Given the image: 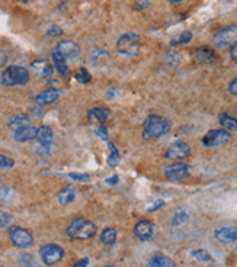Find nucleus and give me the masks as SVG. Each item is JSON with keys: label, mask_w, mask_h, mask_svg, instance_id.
I'll list each match as a JSON object with an SVG mask.
<instances>
[{"label": "nucleus", "mask_w": 237, "mask_h": 267, "mask_svg": "<svg viewBox=\"0 0 237 267\" xmlns=\"http://www.w3.org/2000/svg\"><path fill=\"white\" fill-rule=\"evenodd\" d=\"M172 128V122L159 115H150L146 118L143 125V138L146 141L160 138L166 135Z\"/></svg>", "instance_id": "obj_1"}, {"label": "nucleus", "mask_w": 237, "mask_h": 267, "mask_svg": "<svg viewBox=\"0 0 237 267\" xmlns=\"http://www.w3.org/2000/svg\"><path fill=\"white\" fill-rule=\"evenodd\" d=\"M96 231L98 228L92 221L79 216L70 221L66 228V235L70 240H91L96 235Z\"/></svg>", "instance_id": "obj_2"}, {"label": "nucleus", "mask_w": 237, "mask_h": 267, "mask_svg": "<svg viewBox=\"0 0 237 267\" xmlns=\"http://www.w3.org/2000/svg\"><path fill=\"white\" fill-rule=\"evenodd\" d=\"M0 82L3 86H7V88L26 85L29 82V71L20 66H10L1 73Z\"/></svg>", "instance_id": "obj_3"}, {"label": "nucleus", "mask_w": 237, "mask_h": 267, "mask_svg": "<svg viewBox=\"0 0 237 267\" xmlns=\"http://www.w3.org/2000/svg\"><path fill=\"white\" fill-rule=\"evenodd\" d=\"M140 36L134 32H127L121 35L117 41V50L119 54L127 57H134L140 53Z\"/></svg>", "instance_id": "obj_4"}, {"label": "nucleus", "mask_w": 237, "mask_h": 267, "mask_svg": "<svg viewBox=\"0 0 237 267\" xmlns=\"http://www.w3.org/2000/svg\"><path fill=\"white\" fill-rule=\"evenodd\" d=\"M219 48H232L237 44V25L221 28L213 38Z\"/></svg>", "instance_id": "obj_5"}, {"label": "nucleus", "mask_w": 237, "mask_h": 267, "mask_svg": "<svg viewBox=\"0 0 237 267\" xmlns=\"http://www.w3.org/2000/svg\"><path fill=\"white\" fill-rule=\"evenodd\" d=\"M9 238L12 244L18 249H29L34 244L32 234L20 227H10L9 228Z\"/></svg>", "instance_id": "obj_6"}, {"label": "nucleus", "mask_w": 237, "mask_h": 267, "mask_svg": "<svg viewBox=\"0 0 237 267\" xmlns=\"http://www.w3.org/2000/svg\"><path fill=\"white\" fill-rule=\"evenodd\" d=\"M232 140V134L226 129H211L202 137V144L210 148H216L227 144Z\"/></svg>", "instance_id": "obj_7"}, {"label": "nucleus", "mask_w": 237, "mask_h": 267, "mask_svg": "<svg viewBox=\"0 0 237 267\" xmlns=\"http://www.w3.org/2000/svg\"><path fill=\"white\" fill-rule=\"evenodd\" d=\"M189 156H191V147L185 141H176L172 145H169L167 150L164 151V159L173 161L186 160Z\"/></svg>", "instance_id": "obj_8"}, {"label": "nucleus", "mask_w": 237, "mask_h": 267, "mask_svg": "<svg viewBox=\"0 0 237 267\" xmlns=\"http://www.w3.org/2000/svg\"><path fill=\"white\" fill-rule=\"evenodd\" d=\"M39 256L47 266H53L57 265L64 257V250L57 244H47L41 247Z\"/></svg>", "instance_id": "obj_9"}, {"label": "nucleus", "mask_w": 237, "mask_h": 267, "mask_svg": "<svg viewBox=\"0 0 237 267\" xmlns=\"http://www.w3.org/2000/svg\"><path fill=\"white\" fill-rule=\"evenodd\" d=\"M163 175L169 180L179 181L189 176V166L182 161H176V163H172V164L163 167Z\"/></svg>", "instance_id": "obj_10"}, {"label": "nucleus", "mask_w": 237, "mask_h": 267, "mask_svg": "<svg viewBox=\"0 0 237 267\" xmlns=\"http://www.w3.org/2000/svg\"><path fill=\"white\" fill-rule=\"evenodd\" d=\"M55 51L64 58V60H74L80 55V47L74 41H60L55 47Z\"/></svg>", "instance_id": "obj_11"}, {"label": "nucleus", "mask_w": 237, "mask_h": 267, "mask_svg": "<svg viewBox=\"0 0 237 267\" xmlns=\"http://www.w3.org/2000/svg\"><path fill=\"white\" fill-rule=\"evenodd\" d=\"M153 231H154V225L151 221L147 219H141L135 224L134 227V234L140 241H147L153 237Z\"/></svg>", "instance_id": "obj_12"}, {"label": "nucleus", "mask_w": 237, "mask_h": 267, "mask_svg": "<svg viewBox=\"0 0 237 267\" xmlns=\"http://www.w3.org/2000/svg\"><path fill=\"white\" fill-rule=\"evenodd\" d=\"M195 60L202 66H213L217 61V54L210 47H200L195 50Z\"/></svg>", "instance_id": "obj_13"}, {"label": "nucleus", "mask_w": 237, "mask_h": 267, "mask_svg": "<svg viewBox=\"0 0 237 267\" xmlns=\"http://www.w3.org/2000/svg\"><path fill=\"white\" fill-rule=\"evenodd\" d=\"M36 140L39 142V147L42 150H50V147L54 142V134L53 129L50 126H39L38 128V134H36Z\"/></svg>", "instance_id": "obj_14"}, {"label": "nucleus", "mask_w": 237, "mask_h": 267, "mask_svg": "<svg viewBox=\"0 0 237 267\" xmlns=\"http://www.w3.org/2000/svg\"><path fill=\"white\" fill-rule=\"evenodd\" d=\"M36 134H38V128L25 125V126H22V128H19V129L15 131L13 138L16 141H19V142H26V141L36 140Z\"/></svg>", "instance_id": "obj_15"}, {"label": "nucleus", "mask_w": 237, "mask_h": 267, "mask_svg": "<svg viewBox=\"0 0 237 267\" xmlns=\"http://www.w3.org/2000/svg\"><path fill=\"white\" fill-rule=\"evenodd\" d=\"M216 238L221 243L237 241V227L236 225H229V227H221V228L216 230Z\"/></svg>", "instance_id": "obj_16"}, {"label": "nucleus", "mask_w": 237, "mask_h": 267, "mask_svg": "<svg viewBox=\"0 0 237 267\" xmlns=\"http://www.w3.org/2000/svg\"><path fill=\"white\" fill-rule=\"evenodd\" d=\"M61 96V91L58 89H47L42 90L41 93L36 94V103L38 105H50L55 102Z\"/></svg>", "instance_id": "obj_17"}, {"label": "nucleus", "mask_w": 237, "mask_h": 267, "mask_svg": "<svg viewBox=\"0 0 237 267\" xmlns=\"http://www.w3.org/2000/svg\"><path fill=\"white\" fill-rule=\"evenodd\" d=\"M111 110L108 107H93L88 113V119L91 122H105L111 118Z\"/></svg>", "instance_id": "obj_18"}, {"label": "nucleus", "mask_w": 237, "mask_h": 267, "mask_svg": "<svg viewBox=\"0 0 237 267\" xmlns=\"http://www.w3.org/2000/svg\"><path fill=\"white\" fill-rule=\"evenodd\" d=\"M31 70L38 77H51V74H53L51 64H48L47 61H41V60L39 61H34L31 64Z\"/></svg>", "instance_id": "obj_19"}, {"label": "nucleus", "mask_w": 237, "mask_h": 267, "mask_svg": "<svg viewBox=\"0 0 237 267\" xmlns=\"http://www.w3.org/2000/svg\"><path fill=\"white\" fill-rule=\"evenodd\" d=\"M76 196H77V189L73 187V186H67V187H64V189L60 190V193H58V202L61 205H69V203H72L76 199Z\"/></svg>", "instance_id": "obj_20"}, {"label": "nucleus", "mask_w": 237, "mask_h": 267, "mask_svg": "<svg viewBox=\"0 0 237 267\" xmlns=\"http://www.w3.org/2000/svg\"><path fill=\"white\" fill-rule=\"evenodd\" d=\"M53 63H54V69L57 70V73H58L60 76L66 77V76L70 73V70H69V67H67V64H66V60H64L57 51L53 53Z\"/></svg>", "instance_id": "obj_21"}, {"label": "nucleus", "mask_w": 237, "mask_h": 267, "mask_svg": "<svg viewBox=\"0 0 237 267\" xmlns=\"http://www.w3.org/2000/svg\"><path fill=\"white\" fill-rule=\"evenodd\" d=\"M148 267H175V262L164 254H154L148 262Z\"/></svg>", "instance_id": "obj_22"}, {"label": "nucleus", "mask_w": 237, "mask_h": 267, "mask_svg": "<svg viewBox=\"0 0 237 267\" xmlns=\"http://www.w3.org/2000/svg\"><path fill=\"white\" fill-rule=\"evenodd\" d=\"M189 216H191V214L186 208H179L178 211L173 212V215L170 218V224L172 225H181V224L186 222L189 219Z\"/></svg>", "instance_id": "obj_23"}, {"label": "nucleus", "mask_w": 237, "mask_h": 267, "mask_svg": "<svg viewBox=\"0 0 237 267\" xmlns=\"http://www.w3.org/2000/svg\"><path fill=\"white\" fill-rule=\"evenodd\" d=\"M220 125L223 126V129L229 131V132H235L237 131V119L227 115V113H221L220 115Z\"/></svg>", "instance_id": "obj_24"}, {"label": "nucleus", "mask_w": 237, "mask_h": 267, "mask_svg": "<svg viewBox=\"0 0 237 267\" xmlns=\"http://www.w3.org/2000/svg\"><path fill=\"white\" fill-rule=\"evenodd\" d=\"M101 241L107 246H112L117 241V230L112 227H108L101 234Z\"/></svg>", "instance_id": "obj_25"}, {"label": "nucleus", "mask_w": 237, "mask_h": 267, "mask_svg": "<svg viewBox=\"0 0 237 267\" xmlns=\"http://www.w3.org/2000/svg\"><path fill=\"white\" fill-rule=\"evenodd\" d=\"M164 60H166V64H167L169 67H178V66L181 64V61H182L179 53L175 51V50H169V51L166 53V55H164Z\"/></svg>", "instance_id": "obj_26"}, {"label": "nucleus", "mask_w": 237, "mask_h": 267, "mask_svg": "<svg viewBox=\"0 0 237 267\" xmlns=\"http://www.w3.org/2000/svg\"><path fill=\"white\" fill-rule=\"evenodd\" d=\"M28 124V116L26 115H23V113H16L12 119H10V122H9V126L12 128V129H19V128H22V126H25Z\"/></svg>", "instance_id": "obj_27"}, {"label": "nucleus", "mask_w": 237, "mask_h": 267, "mask_svg": "<svg viewBox=\"0 0 237 267\" xmlns=\"http://www.w3.org/2000/svg\"><path fill=\"white\" fill-rule=\"evenodd\" d=\"M192 41V34L189 32V31H185V32H182L178 38H175V39H172V42H170V45L172 47H178V45H185V44H189Z\"/></svg>", "instance_id": "obj_28"}, {"label": "nucleus", "mask_w": 237, "mask_h": 267, "mask_svg": "<svg viewBox=\"0 0 237 267\" xmlns=\"http://www.w3.org/2000/svg\"><path fill=\"white\" fill-rule=\"evenodd\" d=\"M19 267H39V263L32 254H23L19 259Z\"/></svg>", "instance_id": "obj_29"}, {"label": "nucleus", "mask_w": 237, "mask_h": 267, "mask_svg": "<svg viewBox=\"0 0 237 267\" xmlns=\"http://www.w3.org/2000/svg\"><path fill=\"white\" fill-rule=\"evenodd\" d=\"M192 257L197 259V260L201 262V263H208V262H211V254H210L207 250H202V249L192 251Z\"/></svg>", "instance_id": "obj_30"}, {"label": "nucleus", "mask_w": 237, "mask_h": 267, "mask_svg": "<svg viewBox=\"0 0 237 267\" xmlns=\"http://www.w3.org/2000/svg\"><path fill=\"white\" fill-rule=\"evenodd\" d=\"M13 224V216L9 212H0V228H10Z\"/></svg>", "instance_id": "obj_31"}, {"label": "nucleus", "mask_w": 237, "mask_h": 267, "mask_svg": "<svg viewBox=\"0 0 237 267\" xmlns=\"http://www.w3.org/2000/svg\"><path fill=\"white\" fill-rule=\"evenodd\" d=\"M76 80L79 82V83H82V85H86V83H89L91 82V74H89V71L86 70V69H80L77 73H76Z\"/></svg>", "instance_id": "obj_32"}, {"label": "nucleus", "mask_w": 237, "mask_h": 267, "mask_svg": "<svg viewBox=\"0 0 237 267\" xmlns=\"http://www.w3.org/2000/svg\"><path fill=\"white\" fill-rule=\"evenodd\" d=\"M109 151H111V154H109L108 163H109L111 166H115V164H118L119 153H118V150H117V147H115L114 144H109Z\"/></svg>", "instance_id": "obj_33"}, {"label": "nucleus", "mask_w": 237, "mask_h": 267, "mask_svg": "<svg viewBox=\"0 0 237 267\" xmlns=\"http://www.w3.org/2000/svg\"><path fill=\"white\" fill-rule=\"evenodd\" d=\"M13 166H15V161H13L10 157L0 154V170H9V169H12Z\"/></svg>", "instance_id": "obj_34"}, {"label": "nucleus", "mask_w": 237, "mask_h": 267, "mask_svg": "<svg viewBox=\"0 0 237 267\" xmlns=\"http://www.w3.org/2000/svg\"><path fill=\"white\" fill-rule=\"evenodd\" d=\"M47 35L48 36H60V35H63V29L58 25H53V26L48 28Z\"/></svg>", "instance_id": "obj_35"}, {"label": "nucleus", "mask_w": 237, "mask_h": 267, "mask_svg": "<svg viewBox=\"0 0 237 267\" xmlns=\"http://www.w3.org/2000/svg\"><path fill=\"white\" fill-rule=\"evenodd\" d=\"M72 178L77 180V181H89L91 180V176L89 175H80V173H70L69 175Z\"/></svg>", "instance_id": "obj_36"}, {"label": "nucleus", "mask_w": 237, "mask_h": 267, "mask_svg": "<svg viewBox=\"0 0 237 267\" xmlns=\"http://www.w3.org/2000/svg\"><path fill=\"white\" fill-rule=\"evenodd\" d=\"M229 91H230L233 96H237V77L230 82V85H229Z\"/></svg>", "instance_id": "obj_37"}, {"label": "nucleus", "mask_w": 237, "mask_h": 267, "mask_svg": "<svg viewBox=\"0 0 237 267\" xmlns=\"http://www.w3.org/2000/svg\"><path fill=\"white\" fill-rule=\"evenodd\" d=\"M96 132H98V135H99L102 140H108V134H107L108 131H107L104 126H99V128H96Z\"/></svg>", "instance_id": "obj_38"}, {"label": "nucleus", "mask_w": 237, "mask_h": 267, "mask_svg": "<svg viewBox=\"0 0 237 267\" xmlns=\"http://www.w3.org/2000/svg\"><path fill=\"white\" fill-rule=\"evenodd\" d=\"M163 205H164V202H163V200H157V202H154V205H153V206H150V208H148V211H150V212H153V211H156V209L162 208Z\"/></svg>", "instance_id": "obj_39"}, {"label": "nucleus", "mask_w": 237, "mask_h": 267, "mask_svg": "<svg viewBox=\"0 0 237 267\" xmlns=\"http://www.w3.org/2000/svg\"><path fill=\"white\" fill-rule=\"evenodd\" d=\"M6 63H7V55H6L4 51H0V69H1Z\"/></svg>", "instance_id": "obj_40"}, {"label": "nucleus", "mask_w": 237, "mask_h": 267, "mask_svg": "<svg viewBox=\"0 0 237 267\" xmlns=\"http://www.w3.org/2000/svg\"><path fill=\"white\" fill-rule=\"evenodd\" d=\"M230 57H232V60H233L235 63H237V44L235 47L230 48Z\"/></svg>", "instance_id": "obj_41"}, {"label": "nucleus", "mask_w": 237, "mask_h": 267, "mask_svg": "<svg viewBox=\"0 0 237 267\" xmlns=\"http://www.w3.org/2000/svg\"><path fill=\"white\" fill-rule=\"evenodd\" d=\"M89 265V259H82L80 262H77L76 265H74V267H86Z\"/></svg>", "instance_id": "obj_42"}, {"label": "nucleus", "mask_w": 237, "mask_h": 267, "mask_svg": "<svg viewBox=\"0 0 237 267\" xmlns=\"http://www.w3.org/2000/svg\"><path fill=\"white\" fill-rule=\"evenodd\" d=\"M118 176H114V178H107V183L108 184H115V183H118Z\"/></svg>", "instance_id": "obj_43"}, {"label": "nucleus", "mask_w": 237, "mask_h": 267, "mask_svg": "<svg viewBox=\"0 0 237 267\" xmlns=\"http://www.w3.org/2000/svg\"><path fill=\"white\" fill-rule=\"evenodd\" d=\"M169 1H172V3H178V1H182V0H169Z\"/></svg>", "instance_id": "obj_44"}, {"label": "nucleus", "mask_w": 237, "mask_h": 267, "mask_svg": "<svg viewBox=\"0 0 237 267\" xmlns=\"http://www.w3.org/2000/svg\"><path fill=\"white\" fill-rule=\"evenodd\" d=\"M16 1H29V0H16Z\"/></svg>", "instance_id": "obj_45"}, {"label": "nucleus", "mask_w": 237, "mask_h": 267, "mask_svg": "<svg viewBox=\"0 0 237 267\" xmlns=\"http://www.w3.org/2000/svg\"><path fill=\"white\" fill-rule=\"evenodd\" d=\"M60 1H66V0H60Z\"/></svg>", "instance_id": "obj_46"}, {"label": "nucleus", "mask_w": 237, "mask_h": 267, "mask_svg": "<svg viewBox=\"0 0 237 267\" xmlns=\"http://www.w3.org/2000/svg\"><path fill=\"white\" fill-rule=\"evenodd\" d=\"M107 267H115V266H107Z\"/></svg>", "instance_id": "obj_47"}]
</instances>
